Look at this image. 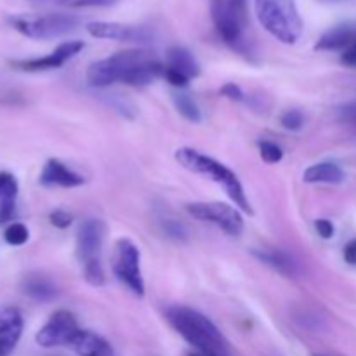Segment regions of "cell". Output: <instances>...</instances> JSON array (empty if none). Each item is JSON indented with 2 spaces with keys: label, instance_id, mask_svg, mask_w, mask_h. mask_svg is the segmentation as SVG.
I'll use <instances>...</instances> for the list:
<instances>
[{
  "label": "cell",
  "instance_id": "1",
  "mask_svg": "<svg viewBox=\"0 0 356 356\" xmlns=\"http://www.w3.org/2000/svg\"><path fill=\"white\" fill-rule=\"evenodd\" d=\"M163 70L165 66L152 51L129 49L92 63L87 70V80L94 87H108L115 82L145 87L163 76Z\"/></svg>",
  "mask_w": 356,
  "mask_h": 356
},
{
  "label": "cell",
  "instance_id": "2",
  "mask_svg": "<svg viewBox=\"0 0 356 356\" xmlns=\"http://www.w3.org/2000/svg\"><path fill=\"white\" fill-rule=\"evenodd\" d=\"M165 316L172 329L198 353L207 356H232L229 343L221 330L200 312L188 306H170L167 308Z\"/></svg>",
  "mask_w": 356,
  "mask_h": 356
},
{
  "label": "cell",
  "instance_id": "3",
  "mask_svg": "<svg viewBox=\"0 0 356 356\" xmlns=\"http://www.w3.org/2000/svg\"><path fill=\"white\" fill-rule=\"evenodd\" d=\"M176 160L179 162V165H183L184 169L191 170L195 174H202V176L211 177L214 183L221 184L225 188L226 193L229 195L235 205H238L243 212H249L252 214V207H250L249 200H247V195L243 191L242 183L236 177V174L232 169L225 165V163L218 162L212 156L204 155L202 152L193 148H179L176 149Z\"/></svg>",
  "mask_w": 356,
  "mask_h": 356
},
{
  "label": "cell",
  "instance_id": "4",
  "mask_svg": "<svg viewBox=\"0 0 356 356\" xmlns=\"http://www.w3.org/2000/svg\"><path fill=\"white\" fill-rule=\"evenodd\" d=\"M256 14L264 30L282 44H296L302 35V19L294 0H256Z\"/></svg>",
  "mask_w": 356,
  "mask_h": 356
},
{
  "label": "cell",
  "instance_id": "5",
  "mask_svg": "<svg viewBox=\"0 0 356 356\" xmlns=\"http://www.w3.org/2000/svg\"><path fill=\"white\" fill-rule=\"evenodd\" d=\"M9 24L16 31L35 40H47L68 35L79 28L80 19L73 14H17L9 17Z\"/></svg>",
  "mask_w": 356,
  "mask_h": 356
},
{
  "label": "cell",
  "instance_id": "6",
  "mask_svg": "<svg viewBox=\"0 0 356 356\" xmlns=\"http://www.w3.org/2000/svg\"><path fill=\"white\" fill-rule=\"evenodd\" d=\"M211 16L219 37L233 49L242 47L249 23L247 0H212Z\"/></svg>",
  "mask_w": 356,
  "mask_h": 356
},
{
  "label": "cell",
  "instance_id": "7",
  "mask_svg": "<svg viewBox=\"0 0 356 356\" xmlns=\"http://www.w3.org/2000/svg\"><path fill=\"white\" fill-rule=\"evenodd\" d=\"M113 271L136 296H145V282L141 275V252L127 238H120L115 245Z\"/></svg>",
  "mask_w": 356,
  "mask_h": 356
},
{
  "label": "cell",
  "instance_id": "8",
  "mask_svg": "<svg viewBox=\"0 0 356 356\" xmlns=\"http://www.w3.org/2000/svg\"><path fill=\"white\" fill-rule=\"evenodd\" d=\"M186 211L198 221L219 226L228 235L238 236L243 232L242 214L235 207L222 202H195V204L186 205Z\"/></svg>",
  "mask_w": 356,
  "mask_h": 356
},
{
  "label": "cell",
  "instance_id": "9",
  "mask_svg": "<svg viewBox=\"0 0 356 356\" xmlns=\"http://www.w3.org/2000/svg\"><path fill=\"white\" fill-rule=\"evenodd\" d=\"M80 332L76 318L66 309L52 313L51 318L47 320L44 327L37 332L35 341L42 348H59L68 346L75 339L76 334Z\"/></svg>",
  "mask_w": 356,
  "mask_h": 356
},
{
  "label": "cell",
  "instance_id": "10",
  "mask_svg": "<svg viewBox=\"0 0 356 356\" xmlns=\"http://www.w3.org/2000/svg\"><path fill=\"white\" fill-rule=\"evenodd\" d=\"M82 49L83 42L70 40L58 45L51 54L33 59H19V61H13L10 65L16 70H21V72H45V70H54L63 66L68 59H72L73 56L79 54Z\"/></svg>",
  "mask_w": 356,
  "mask_h": 356
},
{
  "label": "cell",
  "instance_id": "11",
  "mask_svg": "<svg viewBox=\"0 0 356 356\" xmlns=\"http://www.w3.org/2000/svg\"><path fill=\"white\" fill-rule=\"evenodd\" d=\"M86 30L89 35L96 38H104V40H117V42H149L152 31L146 30L145 26H132V24L110 23V21H92L87 23Z\"/></svg>",
  "mask_w": 356,
  "mask_h": 356
},
{
  "label": "cell",
  "instance_id": "12",
  "mask_svg": "<svg viewBox=\"0 0 356 356\" xmlns=\"http://www.w3.org/2000/svg\"><path fill=\"white\" fill-rule=\"evenodd\" d=\"M104 222L99 219H87L80 225L76 233V256L80 263L87 264L99 259L104 240Z\"/></svg>",
  "mask_w": 356,
  "mask_h": 356
},
{
  "label": "cell",
  "instance_id": "13",
  "mask_svg": "<svg viewBox=\"0 0 356 356\" xmlns=\"http://www.w3.org/2000/svg\"><path fill=\"white\" fill-rule=\"evenodd\" d=\"M24 318L17 308L0 312V356H10L23 336Z\"/></svg>",
  "mask_w": 356,
  "mask_h": 356
},
{
  "label": "cell",
  "instance_id": "14",
  "mask_svg": "<svg viewBox=\"0 0 356 356\" xmlns=\"http://www.w3.org/2000/svg\"><path fill=\"white\" fill-rule=\"evenodd\" d=\"M40 184L44 186H59V188H76L83 184V177L70 169L68 165L58 159H51L45 162L40 172Z\"/></svg>",
  "mask_w": 356,
  "mask_h": 356
},
{
  "label": "cell",
  "instance_id": "15",
  "mask_svg": "<svg viewBox=\"0 0 356 356\" xmlns=\"http://www.w3.org/2000/svg\"><path fill=\"white\" fill-rule=\"evenodd\" d=\"M356 44V24L343 23L330 28L316 42V51H341Z\"/></svg>",
  "mask_w": 356,
  "mask_h": 356
},
{
  "label": "cell",
  "instance_id": "16",
  "mask_svg": "<svg viewBox=\"0 0 356 356\" xmlns=\"http://www.w3.org/2000/svg\"><path fill=\"white\" fill-rule=\"evenodd\" d=\"M70 348L79 356H115L110 343L90 330L80 329Z\"/></svg>",
  "mask_w": 356,
  "mask_h": 356
},
{
  "label": "cell",
  "instance_id": "17",
  "mask_svg": "<svg viewBox=\"0 0 356 356\" xmlns=\"http://www.w3.org/2000/svg\"><path fill=\"white\" fill-rule=\"evenodd\" d=\"M19 193L16 177L10 172H0V225L10 221L16 211V200Z\"/></svg>",
  "mask_w": 356,
  "mask_h": 356
},
{
  "label": "cell",
  "instance_id": "18",
  "mask_svg": "<svg viewBox=\"0 0 356 356\" xmlns=\"http://www.w3.org/2000/svg\"><path fill=\"white\" fill-rule=\"evenodd\" d=\"M252 254L261 263L273 268L275 271L285 275V277H298L299 275L298 261L289 252H284V250H254Z\"/></svg>",
  "mask_w": 356,
  "mask_h": 356
},
{
  "label": "cell",
  "instance_id": "19",
  "mask_svg": "<svg viewBox=\"0 0 356 356\" xmlns=\"http://www.w3.org/2000/svg\"><path fill=\"white\" fill-rule=\"evenodd\" d=\"M344 179H346L344 170L332 162L315 163L302 174V181L309 184H341Z\"/></svg>",
  "mask_w": 356,
  "mask_h": 356
},
{
  "label": "cell",
  "instance_id": "20",
  "mask_svg": "<svg viewBox=\"0 0 356 356\" xmlns=\"http://www.w3.org/2000/svg\"><path fill=\"white\" fill-rule=\"evenodd\" d=\"M167 68L181 73L186 79H195L200 75V66H198L195 56L181 45H174L167 51Z\"/></svg>",
  "mask_w": 356,
  "mask_h": 356
},
{
  "label": "cell",
  "instance_id": "21",
  "mask_svg": "<svg viewBox=\"0 0 356 356\" xmlns=\"http://www.w3.org/2000/svg\"><path fill=\"white\" fill-rule=\"evenodd\" d=\"M23 292L37 302H49L58 296L54 282L42 275H30L23 282Z\"/></svg>",
  "mask_w": 356,
  "mask_h": 356
},
{
  "label": "cell",
  "instance_id": "22",
  "mask_svg": "<svg viewBox=\"0 0 356 356\" xmlns=\"http://www.w3.org/2000/svg\"><path fill=\"white\" fill-rule=\"evenodd\" d=\"M174 104H176L177 111H179L186 120L193 122V124H198V122L202 120L200 108H198V104L195 103V99L190 96V94H184V92L174 94Z\"/></svg>",
  "mask_w": 356,
  "mask_h": 356
},
{
  "label": "cell",
  "instance_id": "23",
  "mask_svg": "<svg viewBox=\"0 0 356 356\" xmlns=\"http://www.w3.org/2000/svg\"><path fill=\"white\" fill-rule=\"evenodd\" d=\"M37 6H59L68 7V9H76V7H99L108 6L111 0H28Z\"/></svg>",
  "mask_w": 356,
  "mask_h": 356
},
{
  "label": "cell",
  "instance_id": "24",
  "mask_svg": "<svg viewBox=\"0 0 356 356\" xmlns=\"http://www.w3.org/2000/svg\"><path fill=\"white\" fill-rule=\"evenodd\" d=\"M28 236H30V232H28V228L23 222H13L3 232V240L13 247L24 245L28 242Z\"/></svg>",
  "mask_w": 356,
  "mask_h": 356
},
{
  "label": "cell",
  "instance_id": "25",
  "mask_svg": "<svg viewBox=\"0 0 356 356\" xmlns=\"http://www.w3.org/2000/svg\"><path fill=\"white\" fill-rule=\"evenodd\" d=\"M83 277L94 287H99V285L104 284V273L103 266H101V261H90V263L83 264Z\"/></svg>",
  "mask_w": 356,
  "mask_h": 356
},
{
  "label": "cell",
  "instance_id": "26",
  "mask_svg": "<svg viewBox=\"0 0 356 356\" xmlns=\"http://www.w3.org/2000/svg\"><path fill=\"white\" fill-rule=\"evenodd\" d=\"M259 146V153H261V159L264 160L266 163H278L282 159H284V152L278 145L271 141H259L257 143Z\"/></svg>",
  "mask_w": 356,
  "mask_h": 356
},
{
  "label": "cell",
  "instance_id": "27",
  "mask_svg": "<svg viewBox=\"0 0 356 356\" xmlns=\"http://www.w3.org/2000/svg\"><path fill=\"white\" fill-rule=\"evenodd\" d=\"M280 122L287 131H299L305 125V115L299 110H287L282 115Z\"/></svg>",
  "mask_w": 356,
  "mask_h": 356
},
{
  "label": "cell",
  "instance_id": "28",
  "mask_svg": "<svg viewBox=\"0 0 356 356\" xmlns=\"http://www.w3.org/2000/svg\"><path fill=\"white\" fill-rule=\"evenodd\" d=\"M49 221H51V225L56 226V228L65 229L72 225L73 218H72V214H68L66 211H54V212H51V216H49Z\"/></svg>",
  "mask_w": 356,
  "mask_h": 356
},
{
  "label": "cell",
  "instance_id": "29",
  "mask_svg": "<svg viewBox=\"0 0 356 356\" xmlns=\"http://www.w3.org/2000/svg\"><path fill=\"white\" fill-rule=\"evenodd\" d=\"M339 120L343 122V124L353 125V127H356V101L344 104V106L339 108Z\"/></svg>",
  "mask_w": 356,
  "mask_h": 356
},
{
  "label": "cell",
  "instance_id": "30",
  "mask_svg": "<svg viewBox=\"0 0 356 356\" xmlns=\"http://www.w3.org/2000/svg\"><path fill=\"white\" fill-rule=\"evenodd\" d=\"M163 79H165L167 82L174 87H186L188 82H190V79H186V76L181 75V73L174 72V70L167 68V66H165V70H163Z\"/></svg>",
  "mask_w": 356,
  "mask_h": 356
},
{
  "label": "cell",
  "instance_id": "31",
  "mask_svg": "<svg viewBox=\"0 0 356 356\" xmlns=\"http://www.w3.org/2000/svg\"><path fill=\"white\" fill-rule=\"evenodd\" d=\"M221 94L225 97H228V99H232V101H242L243 99V90L233 82L225 83V86L221 87Z\"/></svg>",
  "mask_w": 356,
  "mask_h": 356
},
{
  "label": "cell",
  "instance_id": "32",
  "mask_svg": "<svg viewBox=\"0 0 356 356\" xmlns=\"http://www.w3.org/2000/svg\"><path fill=\"white\" fill-rule=\"evenodd\" d=\"M315 228L322 238L329 240L334 236V225L329 221V219H318V221L315 222Z\"/></svg>",
  "mask_w": 356,
  "mask_h": 356
},
{
  "label": "cell",
  "instance_id": "33",
  "mask_svg": "<svg viewBox=\"0 0 356 356\" xmlns=\"http://www.w3.org/2000/svg\"><path fill=\"white\" fill-rule=\"evenodd\" d=\"M165 232L169 233L170 236H174V238H184V236H186V229H184V226L179 225V222H174V221L167 222Z\"/></svg>",
  "mask_w": 356,
  "mask_h": 356
},
{
  "label": "cell",
  "instance_id": "34",
  "mask_svg": "<svg viewBox=\"0 0 356 356\" xmlns=\"http://www.w3.org/2000/svg\"><path fill=\"white\" fill-rule=\"evenodd\" d=\"M341 61H343V65L351 66V68H356V44L351 45L350 49H346V51H344V54L341 56Z\"/></svg>",
  "mask_w": 356,
  "mask_h": 356
},
{
  "label": "cell",
  "instance_id": "35",
  "mask_svg": "<svg viewBox=\"0 0 356 356\" xmlns=\"http://www.w3.org/2000/svg\"><path fill=\"white\" fill-rule=\"evenodd\" d=\"M344 259H346V263L356 266V240H351V242L344 247Z\"/></svg>",
  "mask_w": 356,
  "mask_h": 356
},
{
  "label": "cell",
  "instance_id": "36",
  "mask_svg": "<svg viewBox=\"0 0 356 356\" xmlns=\"http://www.w3.org/2000/svg\"><path fill=\"white\" fill-rule=\"evenodd\" d=\"M320 2H325V3H337V2H344V0H320Z\"/></svg>",
  "mask_w": 356,
  "mask_h": 356
},
{
  "label": "cell",
  "instance_id": "37",
  "mask_svg": "<svg viewBox=\"0 0 356 356\" xmlns=\"http://www.w3.org/2000/svg\"><path fill=\"white\" fill-rule=\"evenodd\" d=\"M188 356H207V355H202V353H198V351H195V353H190Z\"/></svg>",
  "mask_w": 356,
  "mask_h": 356
},
{
  "label": "cell",
  "instance_id": "38",
  "mask_svg": "<svg viewBox=\"0 0 356 356\" xmlns=\"http://www.w3.org/2000/svg\"><path fill=\"white\" fill-rule=\"evenodd\" d=\"M313 356H330V355H313Z\"/></svg>",
  "mask_w": 356,
  "mask_h": 356
},
{
  "label": "cell",
  "instance_id": "39",
  "mask_svg": "<svg viewBox=\"0 0 356 356\" xmlns=\"http://www.w3.org/2000/svg\"><path fill=\"white\" fill-rule=\"evenodd\" d=\"M111 2H113V0H111Z\"/></svg>",
  "mask_w": 356,
  "mask_h": 356
}]
</instances>
